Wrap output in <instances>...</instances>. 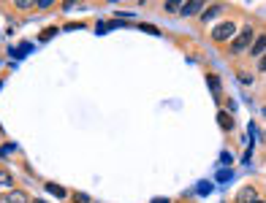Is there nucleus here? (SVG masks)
Wrapping results in <instances>:
<instances>
[{
  "mask_svg": "<svg viewBox=\"0 0 266 203\" xmlns=\"http://www.w3.org/2000/svg\"><path fill=\"white\" fill-rule=\"evenodd\" d=\"M239 84L250 87V84H253V76H250V73H239Z\"/></svg>",
  "mask_w": 266,
  "mask_h": 203,
  "instance_id": "nucleus-16",
  "label": "nucleus"
},
{
  "mask_svg": "<svg viewBox=\"0 0 266 203\" xmlns=\"http://www.w3.org/2000/svg\"><path fill=\"white\" fill-rule=\"evenodd\" d=\"M54 33H57V27H49V30H44V33H41V41H49Z\"/></svg>",
  "mask_w": 266,
  "mask_h": 203,
  "instance_id": "nucleus-19",
  "label": "nucleus"
},
{
  "mask_svg": "<svg viewBox=\"0 0 266 203\" xmlns=\"http://www.w3.org/2000/svg\"><path fill=\"white\" fill-rule=\"evenodd\" d=\"M3 201L6 203H30V198L24 190H8L6 195H3Z\"/></svg>",
  "mask_w": 266,
  "mask_h": 203,
  "instance_id": "nucleus-6",
  "label": "nucleus"
},
{
  "mask_svg": "<svg viewBox=\"0 0 266 203\" xmlns=\"http://www.w3.org/2000/svg\"><path fill=\"white\" fill-rule=\"evenodd\" d=\"M231 176H234V174H231L228 168H220V171H218V181H228Z\"/></svg>",
  "mask_w": 266,
  "mask_h": 203,
  "instance_id": "nucleus-15",
  "label": "nucleus"
},
{
  "mask_svg": "<svg viewBox=\"0 0 266 203\" xmlns=\"http://www.w3.org/2000/svg\"><path fill=\"white\" fill-rule=\"evenodd\" d=\"M152 203H169V201H166V198H155Z\"/></svg>",
  "mask_w": 266,
  "mask_h": 203,
  "instance_id": "nucleus-24",
  "label": "nucleus"
},
{
  "mask_svg": "<svg viewBox=\"0 0 266 203\" xmlns=\"http://www.w3.org/2000/svg\"><path fill=\"white\" fill-rule=\"evenodd\" d=\"M36 6H38V8H52V6H54V3H52V0H38Z\"/></svg>",
  "mask_w": 266,
  "mask_h": 203,
  "instance_id": "nucleus-20",
  "label": "nucleus"
},
{
  "mask_svg": "<svg viewBox=\"0 0 266 203\" xmlns=\"http://www.w3.org/2000/svg\"><path fill=\"white\" fill-rule=\"evenodd\" d=\"M220 162H223V165H228V162H231V155H228V152H223V155H220Z\"/></svg>",
  "mask_w": 266,
  "mask_h": 203,
  "instance_id": "nucleus-21",
  "label": "nucleus"
},
{
  "mask_svg": "<svg viewBox=\"0 0 266 203\" xmlns=\"http://www.w3.org/2000/svg\"><path fill=\"white\" fill-rule=\"evenodd\" d=\"M258 201V192H255V187H242V190L237 192V203H255Z\"/></svg>",
  "mask_w": 266,
  "mask_h": 203,
  "instance_id": "nucleus-5",
  "label": "nucleus"
},
{
  "mask_svg": "<svg viewBox=\"0 0 266 203\" xmlns=\"http://www.w3.org/2000/svg\"><path fill=\"white\" fill-rule=\"evenodd\" d=\"M258 70H264V73H266V54L258 60Z\"/></svg>",
  "mask_w": 266,
  "mask_h": 203,
  "instance_id": "nucleus-23",
  "label": "nucleus"
},
{
  "mask_svg": "<svg viewBox=\"0 0 266 203\" xmlns=\"http://www.w3.org/2000/svg\"><path fill=\"white\" fill-rule=\"evenodd\" d=\"M14 6H17L19 11H30V8H33V3H30V0H17Z\"/></svg>",
  "mask_w": 266,
  "mask_h": 203,
  "instance_id": "nucleus-14",
  "label": "nucleus"
},
{
  "mask_svg": "<svg viewBox=\"0 0 266 203\" xmlns=\"http://www.w3.org/2000/svg\"><path fill=\"white\" fill-rule=\"evenodd\" d=\"M47 190L52 192L54 198H60V201H65L68 198V192H65V187H60V184H54V181H47Z\"/></svg>",
  "mask_w": 266,
  "mask_h": 203,
  "instance_id": "nucleus-8",
  "label": "nucleus"
},
{
  "mask_svg": "<svg viewBox=\"0 0 266 203\" xmlns=\"http://www.w3.org/2000/svg\"><path fill=\"white\" fill-rule=\"evenodd\" d=\"M207 81H209V90H212L215 95H220V79H218V76L209 73V76H207Z\"/></svg>",
  "mask_w": 266,
  "mask_h": 203,
  "instance_id": "nucleus-10",
  "label": "nucleus"
},
{
  "mask_svg": "<svg viewBox=\"0 0 266 203\" xmlns=\"http://www.w3.org/2000/svg\"><path fill=\"white\" fill-rule=\"evenodd\" d=\"M14 184V176L8 174L6 168H0V190H6V187H11Z\"/></svg>",
  "mask_w": 266,
  "mask_h": 203,
  "instance_id": "nucleus-9",
  "label": "nucleus"
},
{
  "mask_svg": "<svg viewBox=\"0 0 266 203\" xmlns=\"http://www.w3.org/2000/svg\"><path fill=\"white\" fill-rule=\"evenodd\" d=\"M195 192H198V195H209V192H212V184H209V181H201V184L195 187Z\"/></svg>",
  "mask_w": 266,
  "mask_h": 203,
  "instance_id": "nucleus-13",
  "label": "nucleus"
},
{
  "mask_svg": "<svg viewBox=\"0 0 266 203\" xmlns=\"http://www.w3.org/2000/svg\"><path fill=\"white\" fill-rule=\"evenodd\" d=\"M166 11L174 14V11H179V6H177V3H166Z\"/></svg>",
  "mask_w": 266,
  "mask_h": 203,
  "instance_id": "nucleus-22",
  "label": "nucleus"
},
{
  "mask_svg": "<svg viewBox=\"0 0 266 203\" xmlns=\"http://www.w3.org/2000/svg\"><path fill=\"white\" fill-rule=\"evenodd\" d=\"M253 41H255L253 27H244L242 33L237 35V38L231 41V52H234V54H239V52H244V49L250 52V46H253Z\"/></svg>",
  "mask_w": 266,
  "mask_h": 203,
  "instance_id": "nucleus-1",
  "label": "nucleus"
},
{
  "mask_svg": "<svg viewBox=\"0 0 266 203\" xmlns=\"http://www.w3.org/2000/svg\"><path fill=\"white\" fill-rule=\"evenodd\" d=\"M220 11H223V6H212V8H207V11L201 14V19H207V22H209V19H215Z\"/></svg>",
  "mask_w": 266,
  "mask_h": 203,
  "instance_id": "nucleus-11",
  "label": "nucleus"
},
{
  "mask_svg": "<svg viewBox=\"0 0 266 203\" xmlns=\"http://www.w3.org/2000/svg\"><path fill=\"white\" fill-rule=\"evenodd\" d=\"M139 30H144V33H149V35H160L158 27H152V24H139Z\"/></svg>",
  "mask_w": 266,
  "mask_h": 203,
  "instance_id": "nucleus-17",
  "label": "nucleus"
},
{
  "mask_svg": "<svg viewBox=\"0 0 266 203\" xmlns=\"http://www.w3.org/2000/svg\"><path fill=\"white\" fill-rule=\"evenodd\" d=\"M218 125L225 130V133H231V130L237 128V125H234V116H231L228 111H220V114H218Z\"/></svg>",
  "mask_w": 266,
  "mask_h": 203,
  "instance_id": "nucleus-7",
  "label": "nucleus"
},
{
  "mask_svg": "<svg viewBox=\"0 0 266 203\" xmlns=\"http://www.w3.org/2000/svg\"><path fill=\"white\" fill-rule=\"evenodd\" d=\"M266 54V33H261V35H255V41H253V46H250V57H264Z\"/></svg>",
  "mask_w": 266,
  "mask_h": 203,
  "instance_id": "nucleus-4",
  "label": "nucleus"
},
{
  "mask_svg": "<svg viewBox=\"0 0 266 203\" xmlns=\"http://www.w3.org/2000/svg\"><path fill=\"white\" fill-rule=\"evenodd\" d=\"M11 152H14V144H3V146H0V157L11 155Z\"/></svg>",
  "mask_w": 266,
  "mask_h": 203,
  "instance_id": "nucleus-18",
  "label": "nucleus"
},
{
  "mask_svg": "<svg viewBox=\"0 0 266 203\" xmlns=\"http://www.w3.org/2000/svg\"><path fill=\"white\" fill-rule=\"evenodd\" d=\"M255 203H266V201H255Z\"/></svg>",
  "mask_w": 266,
  "mask_h": 203,
  "instance_id": "nucleus-26",
  "label": "nucleus"
},
{
  "mask_svg": "<svg viewBox=\"0 0 266 203\" xmlns=\"http://www.w3.org/2000/svg\"><path fill=\"white\" fill-rule=\"evenodd\" d=\"M71 203H93V201H90V195H84V192H73Z\"/></svg>",
  "mask_w": 266,
  "mask_h": 203,
  "instance_id": "nucleus-12",
  "label": "nucleus"
},
{
  "mask_svg": "<svg viewBox=\"0 0 266 203\" xmlns=\"http://www.w3.org/2000/svg\"><path fill=\"white\" fill-rule=\"evenodd\" d=\"M30 203H47V201H38V198H36V201H30Z\"/></svg>",
  "mask_w": 266,
  "mask_h": 203,
  "instance_id": "nucleus-25",
  "label": "nucleus"
},
{
  "mask_svg": "<svg viewBox=\"0 0 266 203\" xmlns=\"http://www.w3.org/2000/svg\"><path fill=\"white\" fill-rule=\"evenodd\" d=\"M237 35V24L234 22H223V24H218V27L212 30V38L218 41V44H223V41H231Z\"/></svg>",
  "mask_w": 266,
  "mask_h": 203,
  "instance_id": "nucleus-2",
  "label": "nucleus"
},
{
  "mask_svg": "<svg viewBox=\"0 0 266 203\" xmlns=\"http://www.w3.org/2000/svg\"><path fill=\"white\" fill-rule=\"evenodd\" d=\"M195 14H204V3L201 0H190V3L179 6V17H195Z\"/></svg>",
  "mask_w": 266,
  "mask_h": 203,
  "instance_id": "nucleus-3",
  "label": "nucleus"
}]
</instances>
